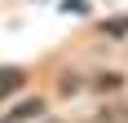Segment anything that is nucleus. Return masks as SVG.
Instances as JSON below:
<instances>
[{
	"label": "nucleus",
	"mask_w": 128,
	"mask_h": 123,
	"mask_svg": "<svg viewBox=\"0 0 128 123\" xmlns=\"http://www.w3.org/2000/svg\"><path fill=\"white\" fill-rule=\"evenodd\" d=\"M40 110H44V101H40V97H31V101H22V106H18V110H13L4 123H18V119H36Z\"/></svg>",
	"instance_id": "obj_1"
},
{
	"label": "nucleus",
	"mask_w": 128,
	"mask_h": 123,
	"mask_svg": "<svg viewBox=\"0 0 128 123\" xmlns=\"http://www.w3.org/2000/svg\"><path fill=\"white\" fill-rule=\"evenodd\" d=\"M93 88H97V92H119V88H124V75H97Z\"/></svg>",
	"instance_id": "obj_2"
},
{
	"label": "nucleus",
	"mask_w": 128,
	"mask_h": 123,
	"mask_svg": "<svg viewBox=\"0 0 128 123\" xmlns=\"http://www.w3.org/2000/svg\"><path fill=\"white\" fill-rule=\"evenodd\" d=\"M22 79H26V75H22V70H13V66L0 75V88H4V97H9V92H18V88H22Z\"/></svg>",
	"instance_id": "obj_3"
},
{
	"label": "nucleus",
	"mask_w": 128,
	"mask_h": 123,
	"mask_svg": "<svg viewBox=\"0 0 128 123\" xmlns=\"http://www.w3.org/2000/svg\"><path fill=\"white\" fill-rule=\"evenodd\" d=\"M106 35H128V18H110L106 22Z\"/></svg>",
	"instance_id": "obj_4"
},
{
	"label": "nucleus",
	"mask_w": 128,
	"mask_h": 123,
	"mask_svg": "<svg viewBox=\"0 0 128 123\" xmlns=\"http://www.w3.org/2000/svg\"><path fill=\"white\" fill-rule=\"evenodd\" d=\"M84 123H119V114L115 110H102V114H93V119H84Z\"/></svg>",
	"instance_id": "obj_5"
}]
</instances>
